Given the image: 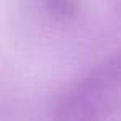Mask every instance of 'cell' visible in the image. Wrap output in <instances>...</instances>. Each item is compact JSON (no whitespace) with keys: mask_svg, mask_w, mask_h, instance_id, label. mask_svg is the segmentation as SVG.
Here are the masks:
<instances>
[{"mask_svg":"<svg viewBox=\"0 0 121 121\" xmlns=\"http://www.w3.org/2000/svg\"><path fill=\"white\" fill-rule=\"evenodd\" d=\"M119 61L113 56L71 86L58 101L60 119H104L119 108Z\"/></svg>","mask_w":121,"mask_h":121,"instance_id":"6da1fadb","label":"cell"},{"mask_svg":"<svg viewBox=\"0 0 121 121\" xmlns=\"http://www.w3.org/2000/svg\"><path fill=\"white\" fill-rule=\"evenodd\" d=\"M45 12L56 22L71 20L80 9V0H43Z\"/></svg>","mask_w":121,"mask_h":121,"instance_id":"7a4b0ae2","label":"cell"}]
</instances>
